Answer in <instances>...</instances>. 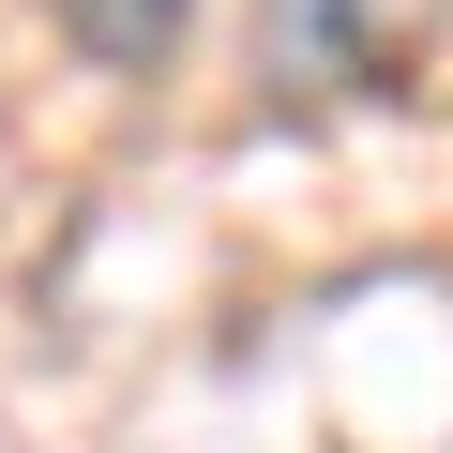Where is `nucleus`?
Returning <instances> with one entry per match:
<instances>
[{"instance_id": "1", "label": "nucleus", "mask_w": 453, "mask_h": 453, "mask_svg": "<svg viewBox=\"0 0 453 453\" xmlns=\"http://www.w3.org/2000/svg\"><path fill=\"white\" fill-rule=\"evenodd\" d=\"M257 76L288 106H363L393 91V0H257Z\"/></svg>"}, {"instance_id": "2", "label": "nucleus", "mask_w": 453, "mask_h": 453, "mask_svg": "<svg viewBox=\"0 0 453 453\" xmlns=\"http://www.w3.org/2000/svg\"><path fill=\"white\" fill-rule=\"evenodd\" d=\"M46 16L76 31V61H106V76H166L181 31H196V0H46Z\"/></svg>"}]
</instances>
